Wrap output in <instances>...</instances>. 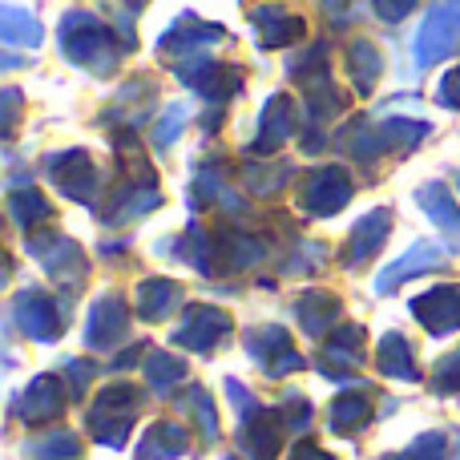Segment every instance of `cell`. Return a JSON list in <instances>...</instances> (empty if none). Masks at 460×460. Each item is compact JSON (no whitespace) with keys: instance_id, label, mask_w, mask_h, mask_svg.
Segmentation results:
<instances>
[{"instance_id":"obj_1","label":"cell","mask_w":460,"mask_h":460,"mask_svg":"<svg viewBox=\"0 0 460 460\" xmlns=\"http://www.w3.org/2000/svg\"><path fill=\"white\" fill-rule=\"evenodd\" d=\"M61 49L69 61L89 65V69L110 73L118 65V45H113L110 29L89 13H69L61 21Z\"/></svg>"},{"instance_id":"obj_2","label":"cell","mask_w":460,"mask_h":460,"mask_svg":"<svg viewBox=\"0 0 460 460\" xmlns=\"http://www.w3.org/2000/svg\"><path fill=\"white\" fill-rule=\"evenodd\" d=\"M137 412V392L129 384H118V388H105L97 396L93 412H89V429L102 445L110 448H121L126 445V432H129V420Z\"/></svg>"},{"instance_id":"obj_3","label":"cell","mask_w":460,"mask_h":460,"mask_svg":"<svg viewBox=\"0 0 460 460\" xmlns=\"http://www.w3.org/2000/svg\"><path fill=\"white\" fill-rule=\"evenodd\" d=\"M460 29V0H440L429 16H424L420 32H416V65H437L445 53H453V40Z\"/></svg>"},{"instance_id":"obj_4","label":"cell","mask_w":460,"mask_h":460,"mask_svg":"<svg viewBox=\"0 0 460 460\" xmlns=\"http://www.w3.org/2000/svg\"><path fill=\"white\" fill-rule=\"evenodd\" d=\"M230 332V319L226 311L210 307V303H194V307H186L182 323H178V332L170 335V340L178 343V348H190V351H210L218 340Z\"/></svg>"},{"instance_id":"obj_5","label":"cell","mask_w":460,"mask_h":460,"mask_svg":"<svg viewBox=\"0 0 460 460\" xmlns=\"http://www.w3.org/2000/svg\"><path fill=\"white\" fill-rule=\"evenodd\" d=\"M348 199H351V178L335 166L311 170L299 186V202L311 210V215H335V210H343Z\"/></svg>"},{"instance_id":"obj_6","label":"cell","mask_w":460,"mask_h":460,"mask_svg":"<svg viewBox=\"0 0 460 460\" xmlns=\"http://www.w3.org/2000/svg\"><path fill=\"white\" fill-rule=\"evenodd\" d=\"M13 319L21 323V332L32 335V340L49 343V340H57V332H61V303L40 295V291H24L21 299L13 303Z\"/></svg>"},{"instance_id":"obj_7","label":"cell","mask_w":460,"mask_h":460,"mask_svg":"<svg viewBox=\"0 0 460 460\" xmlns=\"http://www.w3.org/2000/svg\"><path fill=\"white\" fill-rule=\"evenodd\" d=\"M129 332V311L118 295H105V299L93 303L89 311V332H85V343L97 351H110L113 343H121Z\"/></svg>"},{"instance_id":"obj_8","label":"cell","mask_w":460,"mask_h":460,"mask_svg":"<svg viewBox=\"0 0 460 460\" xmlns=\"http://www.w3.org/2000/svg\"><path fill=\"white\" fill-rule=\"evenodd\" d=\"M29 254L57 279H65V270H73L77 279L85 275V254H81V246L73 243V238H65V234H32L29 238Z\"/></svg>"},{"instance_id":"obj_9","label":"cell","mask_w":460,"mask_h":460,"mask_svg":"<svg viewBox=\"0 0 460 460\" xmlns=\"http://www.w3.org/2000/svg\"><path fill=\"white\" fill-rule=\"evenodd\" d=\"M412 315L429 327V335H448L460 327V287H437V291L412 299Z\"/></svg>"},{"instance_id":"obj_10","label":"cell","mask_w":460,"mask_h":460,"mask_svg":"<svg viewBox=\"0 0 460 460\" xmlns=\"http://www.w3.org/2000/svg\"><path fill=\"white\" fill-rule=\"evenodd\" d=\"M16 412H21L24 424H49V420H57V416L65 412V384L57 380V376H37V380L29 384V392L21 396Z\"/></svg>"},{"instance_id":"obj_11","label":"cell","mask_w":460,"mask_h":460,"mask_svg":"<svg viewBox=\"0 0 460 460\" xmlns=\"http://www.w3.org/2000/svg\"><path fill=\"white\" fill-rule=\"evenodd\" d=\"M49 174H53V182L61 186L69 199L77 202H89L93 199V162H89L85 150H69V154H57V158H49Z\"/></svg>"},{"instance_id":"obj_12","label":"cell","mask_w":460,"mask_h":460,"mask_svg":"<svg viewBox=\"0 0 460 460\" xmlns=\"http://www.w3.org/2000/svg\"><path fill=\"white\" fill-rule=\"evenodd\" d=\"M445 262V251H440L437 243H416V246H408L404 254H400L392 267H384L380 275H376V291H396L404 279H412V275H420V270H432V267H440Z\"/></svg>"},{"instance_id":"obj_13","label":"cell","mask_w":460,"mask_h":460,"mask_svg":"<svg viewBox=\"0 0 460 460\" xmlns=\"http://www.w3.org/2000/svg\"><path fill=\"white\" fill-rule=\"evenodd\" d=\"M388 226H392L388 210H367V215L356 223V230H351V243H348V251H343V262H348V267H356V262H367L384 246V238H388Z\"/></svg>"},{"instance_id":"obj_14","label":"cell","mask_w":460,"mask_h":460,"mask_svg":"<svg viewBox=\"0 0 460 460\" xmlns=\"http://www.w3.org/2000/svg\"><path fill=\"white\" fill-rule=\"evenodd\" d=\"M291 129H295V105L287 102V97H270L267 110H262V121H259V142H254V150L259 154L279 150V146L291 137Z\"/></svg>"},{"instance_id":"obj_15","label":"cell","mask_w":460,"mask_h":460,"mask_svg":"<svg viewBox=\"0 0 460 460\" xmlns=\"http://www.w3.org/2000/svg\"><path fill=\"white\" fill-rule=\"evenodd\" d=\"M279 429H287L283 416H279V412H262V408H259V424H251V429L238 432V445H243L254 460H275L279 445H283V432H279Z\"/></svg>"},{"instance_id":"obj_16","label":"cell","mask_w":460,"mask_h":460,"mask_svg":"<svg viewBox=\"0 0 460 460\" xmlns=\"http://www.w3.org/2000/svg\"><path fill=\"white\" fill-rule=\"evenodd\" d=\"M190 448V437H186L182 424H154L146 429L142 445H137V460H174Z\"/></svg>"},{"instance_id":"obj_17","label":"cell","mask_w":460,"mask_h":460,"mask_svg":"<svg viewBox=\"0 0 460 460\" xmlns=\"http://www.w3.org/2000/svg\"><path fill=\"white\" fill-rule=\"evenodd\" d=\"M178 283H170V279H146L142 287H137V295H134V307H137V315L146 319V323H158V319H166L170 311H174V303H178Z\"/></svg>"},{"instance_id":"obj_18","label":"cell","mask_w":460,"mask_h":460,"mask_svg":"<svg viewBox=\"0 0 460 460\" xmlns=\"http://www.w3.org/2000/svg\"><path fill=\"white\" fill-rule=\"evenodd\" d=\"M416 202H420V210H424V215H429L440 230H445V234H456V230H460V210H456V202H453V190H448L445 182L420 186Z\"/></svg>"},{"instance_id":"obj_19","label":"cell","mask_w":460,"mask_h":460,"mask_svg":"<svg viewBox=\"0 0 460 460\" xmlns=\"http://www.w3.org/2000/svg\"><path fill=\"white\" fill-rule=\"evenodd\" d=\"M295 319H299V327L307 335H323L327 327L340 319V299H335V295L311 291V295H303V299L295 303Z\"/></svg>"},{"instance_id":"obj_20","label":"cell","mask_w":460,"mask_h":460,"mask_svg":"<svg viewBox=\"0 0 460 460\" xmlns=\"http://www.w3.org/2000/svg\"><path fill=\"white\" fill-rule=\"evenodd\" d=\"M254 29H259V40L262 45H291L295 37H303V21L291 13H283V8L267 4L254 13Z\"/></svg>"},{"instance_id":"obj_21","label":"cell","mask_w":460,"mask_h":460,"mask_svg":"<svg viewBox=\"0 0 460 460\" xmlns=\"http://www.w3.org/2000/svg\"><path fill=\"white\" fill-rule=\"evenodd\" d=\"M380 372L392 376V380H408V384L420 380V372L412 367V351H408V343H404V335H400V332L384 335V343H380Z\"/></svg>"},{"instance_id":"obj_22","label":"cell","mask_w":460,"mask_h":460,"mask_svg":"<svg viewBox=\"0 0 460 460\" xmlns=\"http://www.w3.org/2000/svg\"><path fill=\"white\" fill-rule=\"evenodd\" d=\"M32 460H81V440L73 437V432L57 429V432H45V437L29 440V448H24Z\"/></svg>"},{"instance_id":"obj_23","label":"cell","mask_w":460,"mask_h":460,"mask_svg":"<svg viewBox=\"0 0 460 460\" xmlns=\"http://www.w3.org/2000/svg\"><path fill=\"white\" fill-rule=\"evenodd\" d=\"M367 416H372V408H367V396H340L332 408H327V424H332V432H340V437L364 429Z\"/></svg>"},{"instance_id":"obj_24","label":"cell","mask_w":460,"mask_h":460,"mask_svg":"<svg viewBox=\"0 0 460 460\" xmlns=\"http://www.w3.org/2000/svg\"><path fill=\"white\" fill-rule=\"evenodd\" d=\"M8 210H13V218L24 230H32L37 223H49V218H53V207H49V202L40 199L37 190H13V199H8Z\"/></svg>"},{"instance_id":"obj_25","label":"cell","mask_w":460,"mask_h":460,"mask_svg":"<svg viewBox=\"0 0 460 460\" xmlns=\"http://www.w3.org/2000/svg\"><path fill=\"white\" fill-rule=\"evenodd\" d=\"M182 376H186V364H182V359L162 356V351H154L150 364H146V384H150L154 392H162V396H166V392L174 388Z\"/></svg>"},{"instance_id":"obj_26","label":"cell","mask_w":460,"mask_h":460,"mask_svg":"<svg viewBox=\"0 0 460 460\" xmlns=\"http://www.w3.org/2000/svg\"><path fill=\"white\" fill-rule=\"evenodd\" d=\"M351 77H356L359 93H367V89L376 85V77H380V53H376L367 40H356V45H351Z\"/></svg>"},{"instance_id":"obj_27","label":"cell","mask_w":460,"mask_h":460,"mask_svg":"<svg viewBox=\"0 0 460 460\" xmlns=\"http://www.w3.org/2000/svg\"><path fill=\"white\" fill-rule=\"evenodd\" d=\"M0 32H4L8 45H37V40H40V24L32 21L29 13H21V8H4Z\"/></svg>"},{"instance_id":"obj_28","label":"cell","mask_w":460,"mask_h":460,"mask_svg":"<svg viewBox=\"0 0 460 460\" xmlns=\"http://www.w3.org/2000/svg\"><path fill=\"white\" fill-rule=\"evenodd\" d=\"M287 348H291V340H287V332H279V327H262V332L246 335V351H251L259 364H270V359L283 356Z\"/></svg>"},{"instance_id":"obj_29","label":"cell","mask_w":460,"mask_h":460,"mask_svg":"<svg viewBox=\"0 0 460 460\" xmlns=\"http://www.w3.org/2000/svg\"><path fill=\"white\" fill-rule=\"evenodd\" d=\"M259 259H262V243H259V238H251V234H230L226 238L230 270H243V267H251V262H259Z\"/></svg>"},{"instance_id":"obj_30","label":"cell","mask_w":460,"mask_h":460,"mask_svg":"<svg viewBox=\"0 0 460 460\" xmlns=\"http://www.w3.org/2000/svg\"><path fill=\"white\" fill-rule=\"evenodd\" d=\"M190 400H182V408L186 412H199V424H202V440H215L218 437V416H215V404H210V396L202 388H194V392H186Z\"/></svg>"},{"instance_id":"obj_31","label":"cell","mask_w":460,"mask_h":460,"mask_svg":"<svg viewBox=\"0 0 460 460\" xmlns=\"http://www.w3.org/2000/svg\"><path fill=\"white\" fill-rule=\"evenodd\" d=\"M445 445H448V440L440 437V432H424V437L412 440V448H408L404 456H396V460H448Z\"/></svg>"},{"instance_id":"obj_32","label":"cell","mask_w":460,"mask_h":460,"mask_svg":"<svg viewBox=\"0 0 460 460\" xmlns=\"http://www.w3.org/2000/svg\"><path fill=\"white\" fill-rule=\"evenodd\" d=\"M182 126H186V110H182V105H170L166 118H162L158 129H154V142H158V146H170V142L178 137V129H182Z\"/></svg>"},{"instance_id":"obj_33","label":"cell","mask_w":460,"mask_h":460,"mask_svg":"<svg viewBox=\"0 0 460 460\" xmlns=\"http://www.w3.org/2000/svg\"><path fill=\"white\" fill-rule=\"evenodd\" d=\"M432 388H437L440 396H448V392H460V351H456V356H448L445 364L437 367V380H432Z\"/></svg>"},{"instance_id":"obj_34","label":"cell","mask_w":460,"mask_h":460,"mask_svg":"<svg viewBox=\"0 0 460 460\" xmlns=\"http://www.w3.org/2000/svg\"><path fill=\"white\" fill-rule=\"evenodd\" d=\"M279 416H283L287 429H303V424L311 420V404H307L303 396H291L283 408H279Z\"/></svg>"},{"instance_id":"obj_35","label":"cell","mask_w":460,"mask_h":460,"mask_svg":"<svg viewBox=\"0 0 460 460\" xmlns=\"http://www.w3.org/2000/svg\"><path fill=\"white\" fill-rule=\"evenodd\" d=\"M412 8H416V0H376V13H380L384 21H404Z\"/></svg>"},{"instance_id":"obj_36","label":"cell","mask_w":460,"mask_h":460,"mask_svg":"<svg viewBox=\"0 0 460 460\" xmlns=\"http://www.w3.org/2000/svg\"><path fill=\"white\" fill-rule=\"evenodd\" d=\"M65 372L73 376V396H81V392H85V384H89V376H93L97 367L85 364V359H69V364H65Z\"/></svg>"},{"instance_id":"obj_37","label":"cell","mask_w":460,"mask_h":460,"mask_svg":"<svg viewBox=\"0 0 460 460\" xmlns=\"http://www.w3.org/2000/svg\"><path fill=\"white\" fill-rule=\"evenodd\" d=\"M295 367H303V359L295 356V348H287L283 356H275V359H270V364H267V376H270V380H279V376L295 372Z\"/></svg>"},{"instance_id":"obj_38","label":"cell","mask_w":460,"mask_h":460,"mask_svg":"<svg viewBox=\"0 0 460 460\" xmlns=\"http://www.w3.org/2000/svg\"><path fill=\"white\" fill-rule=\"evenodd\" d=\"M226 392H230V404H234L243 416H251V412H254V400L246 396V388H243L238 380H226Z\"/></svg>"},{"instance_id":"obj_39","label":"cell","mask_w":460,"mask_h":460,"mask_svg":"<svg viewBox=\"0 0 460 460\" xmlns=\"http://www.w3.org/2000/svg\"><path fill=\"white\" fill-rule=\"evenodd\" d=\"M440 102L453 105V110H460V69H453L445 77V85H440Z\"/></svg>"},{"instance_id":"obj_40","label":"cell","mask_w":460,"mask_h":460,"mask_svg":"<svg viewBox=\"0 0 460 460\" xmlns=\"http://www.w3.org/2000/svg\"><path fill=\"white\" fill-rule=\"evenodd\" d=\"M291 460H335V456H327L319 445H311V440H303V445L291 453Z\"/></svg>"},{"instance_id":"obj_41","label":"cell","mask_w":460,"mask_h":460,"mask_svg":"<svg viewBox=\"0 0 460 460\" xmlns=\"http://www.w3.org/2000/svg\"><path fill=\"white\" fill-rule=\"evenodd\" d=\"M453 460H460V437H456V456Z\"/></svg>"},{"instance_id":"obj_42","label":"cell","mask_w":460,"mask_h":460,"mask_svg":"<svg viewBox=\"0 0 460 460\" xmlns=\"http://www.w3.org/2000/svg\"><path fill=\"white\" fill-rule=\"evenodd\" d=\"M226 460H238V456H226Z\"/></svg>"}]
</instances>
